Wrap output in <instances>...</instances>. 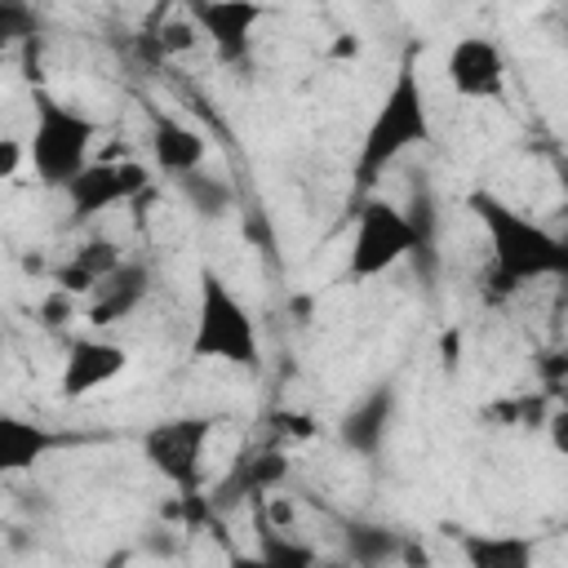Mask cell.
<instances>
[{
    "mask_svg": "<svg viewBox=\"0 0 568 568\" xmlns=\"http://www.w3.org/2000/svg\"><path fill=\"white\" fill-rule=\"evenodd\" d=\"M124 262V253H120V244L115 240H102V235H93V240H84L58 271H53V288H67L71 297H89L115 266Z\"/></svg>",
    "mask_w": 568,
    "mask_h": 568,
    "instance_id": "16",
    "label": "cell"
},
{
    "mask_svg": "<svg viewBox=\"0 0 568 568\" xmlns=\"http://www.w3.org/2000/svg\"><path fill=\"white\" fill-rule=\"evenodd\" d=\"M430 142V106H426V89H422V75H417V62L404 58L382 93V102L373 106L368 124H364V138L355 146V186L368 191L377 186V178L386 169H395L408 151L426 146Z\"/></svg>",
    "mask_w": 568,
    "mask_h": 568,
    "instance_id": "2",
    "label": "cell"
},
{
    "mask_svg": "<svg viewBox=\"0 0 568 568\" xmlns=\"http://www.w3.org/2000/svg\"><path fill=\"white\" fill-rule=\"evenodd\" d=\"M151 186V169L142 160H89L67 186H62V200H67V222L71 226H84L93 222L98 213L106 209H120V204H138Z\"/></svg>",
    "mask_w": 568,
    "mask_h": 568,
    "instance_id": "6",
    "label": "cell"
},
{
    "mask_svg": "<svg viewBox=\"0 0 568 568\" xmlns=\"http://www.w3.org/2000/svg\"><path fill=\"white\" fill-rule=\"evenodd\" d=\"M342 541H346V555H351L355 564H364V568L390 564V559L399 555V537H395L390 528H382V524H364V519H351L346 532H342Z\"/></svg>",
    "mask_w": 568,
    "mask_h": 568,
    "instance_id": "18",
    "label": "cell"
},
{
    "mask_svg": "<svg viewBox=\"0 0 568 568\" xmlns=\"http://www.w3.org/2000/svg\"><path fill=\"white\" fill-rule=\"evenodd\" d=\"M182 4L222 62H244L253 53V36L266 22L262 0H182Z\"/></svg>",
    "mask_w": 568,
    "mask_h": 568,
    "instance_id": "9",
    "label": "cell"
},
{
    "mask_svg": "<svg viewBox=\"0 0 568 568\" xmlns=\"http://www.w3.org/2000/svg\"><path fill=\"white\" fill-rule=\"evenodd\" d=\"M22 160H27V146H22L18 138H4V142H0V178H13Z\"/></svg>",
    "mask_w": 568,
    "mask_h": 568,
    "instance_id": "22",
    "label": "cell"
},
{
    "mask_svg": "<svg viewBox=\"0 0 568 568\" xmlns=\"http://www.w3.org/2000/svg\"><path fill=\"white\" fill-rule=\"evenodd\" d=\"M191 359H213V364H231V368H257L262 364V337H257L253 311L209 266L200 271V288H195Z\"/></svg>",
    "mask_w": 568,
    "mask_h": 568,
    "instance_id": "3",
    "label": "cell"
},
{
    "mask_svg": "<svg viewBox=\"0 0 568 568\" xmlns=\"http://www.w3.org/2000/svg\"><path fill=\"white\" fill-rule=\"evenodd\" d=\"M31 106H36V115H31V133H27V164L40 186L62 191L93 160L98 124L84 111H75L71 102L53 98L49 89H36Z\"/></svg>",
    "mask_w": 568,
    "mask_h": 568,
    "instance_id": "4",
    "label": "cell"
},
{
    "mask_svg": "<svg viewBox=\"0 0 568 568\" xmlns=\"http://www.w3.org/2000/svg\"><path fill=\"white\" fill-rule=\"evenodd\" d=\"M457 550L470 568H532L537 546L519 532H462Z\"/></svg>",
    "mask_w": 568,
    "mask_h": 568,
    "instance_id": "17",
    "label": "cell"
},
{
    "mask_svg": "<svg viewBox=\"0 0 568 568\" xmlns=\"http://www.w3.org/2000/svg\"><path fill=\"white\" fill-rule=\"evenodd\" d=\"M546 439H550V448H555L559 457H568V399L550 408V417H546Z\"/></svg>",
    "mask_w": 568,
    "mask_h": 568,
    "instance_id": "21",
    "label": "cell"
},
{
    "mask_svg": "<svg viewBox=\"0 0 568 568\" xmlns=\"http://www.w3.org/2000/svg\"><path fill=\"white\" fill-rule=\"evenodd\" d=\"M178 191H182V200H186L200 217H222V213H231V204H235V186H231L226 178H217V173H204V169L178 178Z\"/></svg>",
    "mask_w": 568,
    "mask_h": 568,
    "instance_id": "19",
    "label": "cell"
},
{
    "mask_svg": "<svg viewBox=\"0 0 568 568\" xmlns=\"http://www.w3.org/2000/svg\"><path fill=\"white\" fill-rule=\"evenodd\" d=\"M506 75H510V62H506L501 44L488 36H457L448 58H444V80L466 102L506 98Z\"/></svg>",
    "mask_w": 568,
    "mask_h": 568,
    "instance_id": "8",
    "label": "cell"
},
{
    "mask_svg": "<svg viewBox=\"0 0 568 568\" xmlns=\"http://www.w3.org/2000/svg\"><path fill=\"white\" fill-rule=\"evenodd\" d=\"M209 160V142L195 124L169 115V111H155L151 115V164L164 173V178H186L195 169H204Z\"/></svg>",
    "mask_w": 568,
    "mask_h": 568,
    "instance_id": "13",
    "label": "cell"
},
{
    "mask_svg": "<svg viewBox=\"0 0 568 568\" xmlns=\"http://www.w3.org/2000/svg\"><path fill=\"white\" fill-rule=\"evenodd\" d=\"M546 373L555 377V382H564L568 377V333H564V342H559V351L546 359Z\"/></svg>",
    "mask_w": 568,
    "mask_h": 568,
    "instance_id": "23",
    "label": "cell"
},
{
    "mask_svg": "<svg viewBox=\"0 0 568 568\" xmlns=\"http://www.w3.org/2000/svg\"><path fill=\"white\" fill-rule=\"evenodd\" d=\"M466 209L488 240V284L515 293L532 280H568V235L532 222L493 191H470Z\"/></svg>",
    "mask_w": 568,
    "mask_h": 568,
    "instance_id": "1",
    "label": "cell"
},
{
    "mask_svg": "<svg viewBox=\"0 0 568 568\" xmlns=\"http://www.w3.org/2000/svg\"><path fill=\"white\" fill-rule=\"evenodd\" d=\"M209 435H213V417H200V413H178V417H164V422H151L138 439L146 466L169 479L178 493L195 488L200 484V462H204V448H209Z\"/></svg>",
    "mask_w": 568,
    "mask_h": 568,
    "instance_id": "7",
    "label": "cell"
},
{
    "mask_svg": "<svg viewBox=\"0 0 568 568\" xmlns=\"http://www.w3.org/2000/svg\"><path fill=\"white\" fill-rule=\"evenodd\" d=\"M288 475V453L275 448V444H248L231 470L217 479V488L209 493V510H231L240 501H257L266 497L271 488H280Z\"/></svg>",
    "mask_w": 568,
    "mask_h": 568,
    "instance_id": "11",
    "label": "cell"
},
{
    "mask_svg": "<svg viewBox=\"0 0 568 568\" xmlns=\"http://www.w3.org/2000/svg\"><path fill=\"white\" fill-rule=\"evenodd\" d=\"M262 550H257V559L262 564H275V568H302V564H311L315 559V550L311 546H293L280 528H271V524H262Z\"/></svg>",
    "mask_w": 568,
    "mask_h": 568,
    "instance_id": "20",
    "label": "cell"
},
{
    "mask_svg": "<svg viewBox=\"0 0 568 568\" xmlns=\"http://www.w3.org/2000/svg\"><path fill=\"white\" fill-rule=\"evenodd\" d=\"M426 231L386 195H364L355 204V231L346 248V275L351 280H377L404 257L422 248Z\"/></svg>",
    "mask_w": 568,
    "mask_h": 568,
    "instance_id": "5",
    "label": "cell"
},
{
    "mask_svg": "<svg viewBox=\"0 0 568 568\" xmlns=\"http://www.w3.org/2000/svg\"><path fill=\"white\" fill-rule=\"evenodd\" d=\"M71 444H75V435H62V430L40 426V422L4 417V422H0V470H4V475L31 470L36 462H44L49 453L71 448Z\"/></svg>",
    "mask_w": 568,
    "mask_h": 568,
    "instance_id": "15",
    "label": "cell"
},
{
    "mask_svg": "<svg viewBox=\"0 0 568 568\" xmlns=\"http://www.w3.org/2000/svg\"><path fill=\"white\" fill-rule=\"evenodd\" d=\"M390 422H395V386L390 382H377L373 390H364L337 417V439L355 457H377L382 444H386V435H390Z\"/></svg>",
    "mask_w": 568,
    "mask_h": 568,
    "instance_id": "12",
    "label": "cell"
},
{
    "mask_svg": "<svg viewBox=\"0 0 568 568\" xmlns=\"http://www.w3.org/2000/svg\"><path fill=\"white\" fill-rule=\"evenodd\" d=\"M124 368H129V351L120 342L98 337V333L71 337L67 355H62V373H58V395L62 399H84V395L111 386Z\"/></svg>",
    "mask_w": 568,
    "mask_h": 568,
    "instance_id": "10",
    "label": "cell"
},
{
    "mask_svg": "<svg viewBox=\"0 0 568 568\" xmlns=\"http://www.w3.org/2000/svg\"><path fill=\"white\" fill-rule=\"evenodd\" d=\"M146 293H151V266L124 257V262L89 293V324H93V328H106V324L129 320V315L146 302Z\"/></svg>",
    "mask_w": 568,
    "mask_h": 568,
    "instance_id": "14",
    "label": "cell"
}]
</instances>
